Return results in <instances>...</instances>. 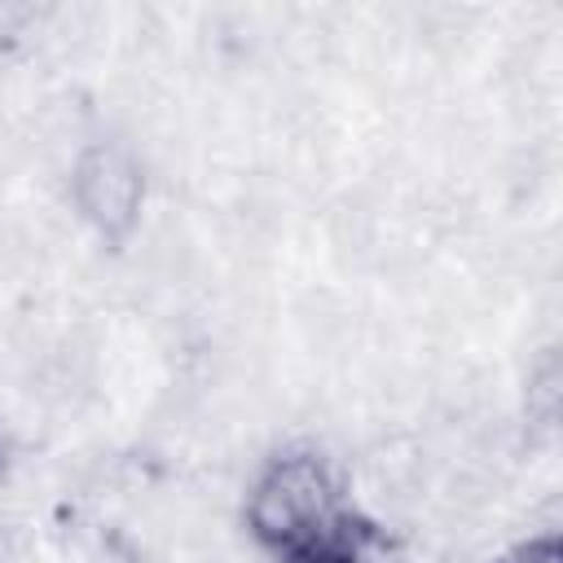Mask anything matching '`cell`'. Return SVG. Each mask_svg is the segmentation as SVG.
<instances>
[{
	"label": "cell",
	"mask_w": 563,
	"mask_h": 563,
	"mask_svg": "<svg viewBox=\"0 0 563 563\" xmlns=\"http://www.w3.org/2000/svg\"><path fill=\"white\" fill-rule=\"evenodd\" d=\"M501 563H559V541L554 537H537V541H523L515 545Z\"/></svg>",
	"instance_id": "3957f363"
},
{
	"label": "cell",
	"mask_w": 563,
	"mask_h": 563,
	"mask_svg": "<svg viewBox=\"0 0 563 563\" xmlns=\"http://www.w3.org/2000/svg\"><path fill=\"white\" fill-rule=\"evenodd\" d=\"M343 501H347L343 497V484H339V475L330 471L325 457L290 453V457H277L260 475L246 515H251L255 537L277 554L286 541H295L299 532H308L312 523H321Z\"/></svg>",
	"instance_id": "6da1fadb"
},
{
	"label": "cell",
	"mask_w": 563,
	"mask_h": 563,
	"mask_svg": "<svg viewBox=\"0 0 563 563\" xmlns=\"http://www.w3.org/2000/svg\"><path fill=\"white\" fill-rule=\"evenodd\" d=\"M277 559L282 563H400V550L374 519H365L356 506L343 501L321 523L286 541Z\"/></svg>",
	"instance_id": "7a4b0ae2"
}]
</instances>
